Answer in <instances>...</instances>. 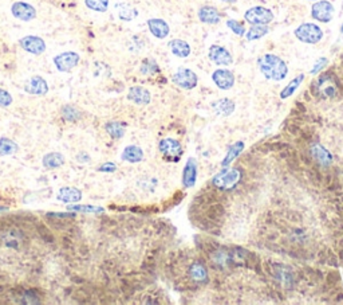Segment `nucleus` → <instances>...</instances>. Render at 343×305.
Masks as SVG:
<instances>
[{
    "label": "nucleus",
    "mask_w": 343,
    "mask_h": 305,
    "mask_svg": "<svg viewBox=\"0 0 343 305\" xmlns=\"http://www.w3.org/2000/svg\"><path fill=\"white\" fill-rule=\"evenodd\" d=\"M259 69L267 79L283 81L288 74L287 64L275 54H266L259 60Z\"/></svg>",
    "instance_id": "obj_1"
},
{
    "label": "nucleus",
    "mask_w": 343,
    "mask_h": 305,
    "mask_svg": "<svg viewBox=\"0 0 343 305\" xmlns=\"http://www.w3.org/2000/svg\"><path fill=\"white\" fill-rule=\"evenodd\" d=\"M241 176L243 174L239 168H223L222 171L213 176L212 183L219 190L231 191L239 184Z\"/></svg>",
    "instance_id": "obj_2"
},
{
    "label": "nucleus",
    "mask_w": 343,
    "mask_h": 305,
    "mask_svg": "<svg viewBox=\"0 0 343 305\" xmlns=\"http://www.w3.org/2000/svg\"><path fill=\"white\" fill-rule=\"evenodd\" d=\"M295 37L303 43L315 45L323 38V31L314 23H303L295 30Z\"/></svg>",
    "instance_id": "obj_3"
},
{
    "label": "nucleus",
    "mask_w": 343,
    "mask_h": 305,
    "mask_svg": "<svg viewBox=\"0 0 343 305\" xmlns=\"http://www.w3.org/2000/svg\"><path fill=\"white\" fill-rule=\"evenodd\" d=\"M159 148L160 152L163 153V156L165 157V160L173 161V163L180 160L181 156H182V153H184L180 143H178L177 140H174V138L170 137H166L164 138V140H161Z\"/></svg>",
    "instance_id": "obj_4"
},
{
    "label": "nucleus",
    "mask_w": 343,
    "mask_h": 305,
    "mask_svg": "<svg viewBox=\"0 0 343 305\" xmlns=\"http://www.w3.org/2000/svg\"><path fill=\"white\" fill-rule=\"evenodd\" d=\"M172 79H173L176 85L186 90L195 89L196 86H197V82H199V78H197L195 71L191 70V69H186V67H180L174 73Z\"/></svg>",
    "instance_id": "obj_5"
},
{
    "label": "nucleus",
    "mask_w": 343,
    "mask_h": 305,
    "mask_svg": "<svg viewBox=\"0 0 343 305\" xmlns=\"http://www.w3.org/2000/svg\"><path fill=\"white\" fill-rule=\"evenodd\" d=\"M244 18L251 24H269L273 20V14L268 8L258 6V7L250 8L245 12Z\"/></svg>",
    "instance_id": "obj_6"
},
{
    "label": "nucleus",
    "mask_w": 343,
    "mask_h": 305,
    "mask_svg": "<svg viewBox=\"0 0 343 305\" xmlns=\"http://www.w3.org/2000/svg\"><path fill=\"white\" fill-rule=\"evenodd\" d=\"M317 92L323 98H332L338 94V82L330 74H323L317 82Z\"/></svg>",
    "instance_id": "obj_7"
},
{
    "label": "nucleus",
    "mask_w": 343,
    "mask_h": 305,
    "mask_svg": "<svg viewBox=\"0 0 343 305\" xmlns=\"http://www.w3.org/2000/svg\"><path fill=\"white\" fill-rule=\"evenodd\" d=\"M79 54L75 51H66L60 52L54 58V65L62 73H69L79 64Z\"/></svg>",
    "instance_id": "obj_8"
},
{
    "label": "nucleus",
    "mask_w": 343,
    "mask_h": 305,
    "mask_svg": "<svg viewBox=\"0 0 343 305\" xmlns=\"http://www.w3.org/2000/svg\"><path fill=\"white\" fill-rule=\"evenodd\" d=\"M334 6L327 0H321L314 4L311 8V15L314 19H317L318 22L328 23L334 16Z\"/></svg>",
    "instance_id": "obj_9"
},
{
    "label": "nucleus",
    "mask_w": 343,
    "mask_h": 305,
    "mask_svg": "<svg viewBox=\"0 0 343 305\" xmlns=\"http://www.w3.org/2000/svg\"><path fill=\"white\" fill-rule=\"evenodd\" d=\"M12 15L22 22H31L33 19L37 18V10L31 4L24 2H15L11 7Z\"/></svg>",
    "instance_id": "obj_10"
},
{
    "label": "nucleus",
    "mask_w": 343,
    "mask_h": 305,
    "mask_svg": "<svg viewBox=\"0 0 343 305\" xmlns=\"http://www.w3.org/2000/svg\"><path fill=\"white\" fill-rule=\"evenodd\" d=\"M19 43H20V47L24 51L34 54V56H41L46 50L45 41L42 38L35 37V35H28V37L22 38Z\"/></svg>",
    "instance_id": "obj_11"
},
{
    "label": "nucleus",
    "mask_w": 343,
    "mask_h": 305,
    "mask_svg": "<svg viewBox=\"0 0 343 305\" xmlns=\"http://www.w3.org/2000/svg\"><path fill=\"white\" fill-rule=\"evenodd\" d=\"M208 57H209V60L212 61L213 64L219 65V66H228V65H231L233 62V58L232 56H231V52H229L225 47L219 45L210 46Z\"/></svg>",
    "instance_id": "obj_12"
},
{
    "label": "nucleus",
    "mask_w": 343,
    "mask_h": 305,
    "mask_svg": "<svg viewBox=\"0 0 343 305\" xmlns=\"http://www.w3.org/2000/svg\"><path fill=\"white\" fill-rule=\"evenodd\" d=\"M212 79L216 86L222 90H229L235 85V75L232 71L227 70V69H217L216 71H213Z\"/></svg>",
    "instance_id": "obj_13"
},
{
    "label": "nucleus",
    "mask_w": 343,
    "mask_h": 305,
    "mask_svg": "<svg viewBox=\"0 0 343 305\" xmlns=\"http://www.w3.org/2000/svg\"><path fill=\"white\" fill-rule=\"evenodd\" d=\"M24 90L34 96H45L48 92V85L46 79L42 78L41 75H34L24 85Z\"/></svg>",
    "instance_id": "obj_14"
},
{
    "label": "nucleus",
    "mask_w": 343,
    "mask_h": 305,
    "mask_svg": "<svg viewBox=\"0 0 343 305\" xmlns=\"http://www.w3.org/2000/svg\"><path fill=\"white\" fill-rule=\"evenodd\" d=\"M311 156L315 159L318 164H321L323 167H328L332 164V155L327 148H325L319 143L311 145Z\"/></svg>",
    "instance_id": "obj_15"
},
{
    "label": "nucleus",
    "mask_w": 343,
    "mask_h": 305,
    "mask_svg": "<svg viewBox=\"0 0 343 305\" xmlns=\"http://www.w3.org/2000/svg\"><path fill=\"white\" fill-rule=\"evenodd\" d=\"M197 170H199V164H197L196 159H193V157L188 159V161L185 164L184 172H182L184 187L189 188V187L195 186L196 180H197Z\"/></svg>",
    "instance_id": "obj_16"
},
{
    "label": "nucleus",
    "mask_w": 343,
    "mask_h": 305,
    "mask_svg": "<svg viewBox=\"0 0 343 305\" xmlns=\"http://www.w3.org/2000/svg\"><path fill=\"white\" fill-rule=\"evenodd\" d=\"M128 98L137 105H148L151 97L148 89H145L142 86H133L129 89Z\"/></svg>",
    "instance_id": "obj_17"
},
{
    "label": "nucleus",
    "mask_w": 343,
    "mask_h": 305,
    "mask_svg": "<svg viewBox=\"0 0 343 305\" xmlns=\"http://www.w3.org/2000/svg\"><path fill=\"white\" fill-rule=\"evenodd\" d=\"M148 27L150 33L159 39H165L169 35V24L164 19H149Z\"/></svg>",
    "instance_id": "obj_18"
},
{
    "label": "nucleus",
    "mask_w": 343,
    "mask_h": 305,
    "mask_svg": "<svg viewBox=\"0 0 343 305\" xmlns=\"http://www.w3.org/2000/svg\"><path fill=\"white\" fill-rule=\"evenodd\" d=\"M199 19L203 23H207V24H216V23L220 22L222 15H220V12L214 7L204 6V7H201L199 10Z\"/></svg>",
    "instance_id": "obj_19"
},
{
    "label": "nucleus",
    "mask_w": 343,
    "mask_h": 305,
    "mask_svg": "<svg viewBox=\"0 0 343 305\" xmlns=\"http://www.w3.org/2000/svg\"><path fill=\"white\" fill-rule=\"evenodd\" d=\"M56 198H58V201L63 202V203H77L82 199V192L74 187H63L59 190Z\"/></svg>",
    "instance_id": "obj_20"
},
{
    "label": "nucleus",
    "mask_w": 343,
    "mask_h": 305,
    "mask_svg": "<svg viewBox=\"0 0 343 305\" xmlns=\"http://www.w3.org/2000/svg\"><path fill=\"white\" fill-rule=\"evenodd\" d=\"M172 54L178 58H186L191 54V46L188 45V42L182 41V39H173L168 43Z\"/></svg>",
    "instance_id": "obj_21"
},
{
    "label": "nucleus",
    "mask_w": 343,
    "mask_h": 305,
    "mask_svg": "<svg viewBox=\"0 0 343 305\" xmlns=\"http://www.w3.org/2000/svg\"><path fill=\"white\" fill-rule=\"evenodd\" d=\"M212 108L217 116H231L235 110V102L228 98H222V100L214 101Z\"/></svg>",
    "instance_id": "obj_22"
},
{
    "label": "nucleus",
    "mask_w": 343,
    "mask_h": 305,
    "mask_svg": "<svg viewBox=\"0 0 343 305\" xmlns=\"http://www.w3.org/2000/svg\"><path fill=\"white\" fill-rule=\"evenodd\" d=\"M122 159L129 163H140L144 159V152L137 145H128L122 152Z\"/></svg>",
    "instance_id": "obj_23"
},
{
    "label": "nucleus",
    "mask_w": 343,
    "mask_h": 305,
    "mask_svg": "<svg viewBox=\"0 0 343 305\" xmlns=\"http://www.w3.org/2000/svg\"><path fill=\"white\" fill-rule=\"evenodd\" d=\"M115 8L118 12V18L121 20H125V22H130V20H133L138 16V11L128 3H118L115 6Z\"/></svg>",
    "instance_id": "obj_24"
},
{
    "label": "nucleus",
    "mask_w": 343,
    "mask_h": 305,
    "mask_svg": "<svg viewBox=\"0 0 343 305\" xmlns=\"http://www.w3.org/2000/svg\"><path fill=\"white\" fill-rule=\"evenodd\" d=\"M191 279L196 283H205L208 280V270L203 264H193L191 265V268L188 270Z\"/></svg>",
    "instance_id": "obj_25"
},
{
    "label": "nucleus",
    "mask_w": 343,
    "mask_h": 305,
    "mask_svg": "<svg viewBox=\"0 0 343 305\" xmlns=\"http://www.w3.org/2000/svg\"><path fill=\"white\" fill-rule=\"evenodd\" d=\"M42 163H43V165H45L46 168H50V170H51V168L62 167L63 164H65V156H63L62 153L58 152L47 153V155L43 157Z\"/></svg>",
    "instance_id": "obj_26"
},
{
    "label": "nucleus",
    "mask_w": 343,
    "mask_h": 305,
    "mask_svg": "<svg viewBox=\"0 0 343 305\" xmlns=\"http://www.w3.org/2000/svg\"><path fill=\"white\" fill-rule=\"evenodd\" d=\"M243 149H244V143L243 142H236L235 144L231 145V147H229V149H228V153L225 155L224 160L222 161L223 167H227V165H229V164L232 163V161L235 160L237 156H239L240 153L243 152Z\"/></svg>",
    "instance_id": "obj_27"
},
{
    "label": "nucleus",
    "mask_w": 343,
    "mask_h": 305,
    "mask_svg": "<svg viewBox=\"0 0 343 305\" xmlns=\"http://www.w3.org/2000/svg\"><path fill=\"white\" fill-rule=\"evenodd\" d=\"M268 31L269 29L267 24H252L248 33H245V37H247L248 41H256V39H260L264 35H267Z\"/></svg>",
    "instance_id": "obj_28"
},
{
    "label": "nucleus",
    "mask_w": 343,
    "mask_h": 305,
    "mask_svg": "<svg viewBox=\"0 0 343 305\" xmlns=\"http://www.w3.org/2000/svg\"><path fill=\"white\" fill-rule=\"evenodd\" d=\"M19 151V145L14 140L8 137L0 138V155L7 156V155H14Z\"/></svg>",
    "instance_id": "obj_29"
},
{
    "label": "nucleus",
    "mask_w": 343,
    "mask_h": 305,
    "mask_svg": "<svg viewBox=\"0 0 343 305\" xmlns=\"http://www.w3.org/2000/svg\"><path fill=\"white\" fill-rule=\"evenodd\" d=\"M303 79H304V74H299L298 77H295V78L292 79L290 84H288L286 88H284L283 90L280 92V98L282 100H284V98H288V97H291L292 94L295 93V90L298 89L299 86H300V84L303 82Z\"/></svg>",
    "instance_id": "obj_30"
},
{
    "label": "nucleus",
    "mask_w": 343,
    "mask_h": 305,
    "mask_svg": "<svg viewBox=\"0 0 343 305\" xmlns=\"http://www.w3.org/2000/svg\"><path fill=\"white\" fill-rule=\"evenodd\" d=\"M106 132L110 134L113 138H121L125 134V125L117 121H110L106 124Z\"/></svg>",
    "instance_id": "obj_31"
},
{
    "label": "nucleus",
    "mask_w": 343,
    "mask_h": 305,
    "mask_svg": "<svg viewBox=\"0 0 343 305\" xmlns=\"http://www.w3.org/2000/svg\"><path fill=\"white\" fill-rule=\"evenodd\" d=\"M141 73L145 75H153L155 73H160V67L154 60H145L141 65Z\"/></svg>",
    "instance_id": "obj_32"
},
{
    "label": "nucleus",
    "mask_w": 343,
    "mask_h": 305,
    "mask_svg": "<svg viewBox=\"0 0 343 305\" xmlns=\"http://www.w3.org/2000/svg\"><path fill=\"white\" fill-rule=\"evenodd\" d=\"M62 115L63 119H66L67 121H77V120L81 119V112H79V109L75 108L74 105H66L62 109Z\"/></svg>",
    "instance_id": "obj_33"
},
{
    "label": "nucleus",
    "mask_w": 343,
    "mask_h": 305,
    "mask_svg": "<svg viewBox=\"0 0 343 305\" xmlns=\"http://www.w3.org/2000/svg\"><path fill=\"white\" fill-rule=\"evenodd\" d=\"M86 7L97 12L107 11L109 7V0H85Z\"/></svg>",
    "instance_id": "obj_34"
},
{
    "label": "nucleus",
    "mask_w": 343,
    "mask_h": 305,
    "mask_svg": "<svg viewBox=\"0 0 343 305\" xmlns=\"http://www.w3.org/2000/svg\"><path fill=\"white\" fill-rule=\"evenodd\" d=\"M69 210L70 211L75 212H86V214H97V212H104L102 207H97V206H69Z\"/></svg>",
    "instance_id": "obj_35"
},
{
    "label": "nucleus",
    "mask_w": 343,
    "mask_h": 305,
    "mask_svg": "<svg viewBox=\"0 0 343 305\" xmlns=\"http://www.w3.org/2000/svg\"><path fill=\"white\" fill-rule=\"evenodd\" d=\"M227 26L232 30V33H235L236 35H240V37H243L244 34H245V27L241 22L239 20H235V19H229L228 22H227Z\"/></svg>",
    "instance_id": "obj_36"
},
{
    "label": "nucleus",
    "mask_w": 343,
    "mask_h": 305,
    "mask_svg": "<svg viewBox=\"0 0 343 305\" xmlns=\"http://www.w3.org/2000/svg\"><path fill=\"white\" fill-rule=\"evenodd\" d=\"M12 104V96L8 93L7 90L0 89V106L2 108H6V106H10Z\"/></svg>",
    "instance_id": "obj_37"
},
{
    "label": "nucleus",
    "mask_w": 343,
    "mask_h": 305,
    "mask_svg": "<svg viewBox=\"0 0 343 305\" xmlns=\"http://www.w3.org/2000/svg\"><path fill=\"white\" fill-rule=\"evenodd\" d=\"M328 64V60L327 58H325V57H322V58H319V60L315 62V65H314V67L311 69V74H318L319 71L322 70V69H325L326 66H327Z\"/></svg>",
    "instance_id": "obj_38"
},
{
    "label": "nucleus",
    "mask_w": 343,
    "mask_h": 305,
    "mask_svg": "<svg viewBox=\"0 0 343 305\" xmlns=\"http://www.w3.org/2000/svg\"><path fill=\"white\" fill-rule=\"evenodd\" d=\"M115 170H117V165L114 163H105L98 168V171L101 172H114Z\"/></svg>",
    "instance_id": "obj_39"
},
{
    "label": "nucleus",
    "mask_w": 343,
    "mask_h": 305,
    "mask_svg": "<svg viewBox=\"0 0 343 305\" xmlns=\"http://www.w3.org/2000/svg\"><path fill=\"white\" fill-rule=\"evenodd\" d=\"M223 2H225V3H235L236 0H223Z\"/></svg>",
    "instance_id": "obj_40"
},
{
    "label": "nucleus",
    "mask_w": 343,
    "mask_h": 305,
    "mask_svg": "<svg viewBox=\"0 0 343 305\" xmlns=\"http://www.w3.org/2000/svg\"><path fill=\"white\" fill-rule=\"evenodd\" d=\"M7 207H0V212H2V211H7Z\"/></svg>",
    "instance_id": "obj_41"
},
{
    "label": "nucleus",
    "mask_w": 343,
    "mask_h": 305,
    "mask_svg": "<svg viewBox=\"0 0 343 305\" xmlns=\"http://www.w3.org/2000/svg\"><path fill=\"white\" fill-rule=\"evenodd\" d=\"M340 33H342V35H343V24H342V27H340Z\"/></svg>",
    "instance_id": "obj_42"
}]
</instances>
